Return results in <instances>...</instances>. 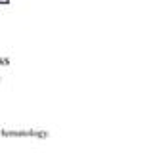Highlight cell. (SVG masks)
I'll return each mask as SVG.
<instances>
[{
    "label": "cell",
    "instance_id": "obj_1",
    "mask_svg": "<svg viewBox=\"0 0 153 153\" xmlns=\"http://www.w3.org/2000/svg\"><path fill=\"white\" fill-rule=\"evenodd\" d=\"M0 2H2V4H4V2H8V0H0Z\"/></svg>",
    "mask_w": 153,
    "mask_h": 153
}]
</instances>
